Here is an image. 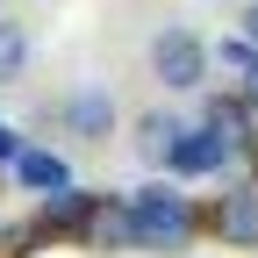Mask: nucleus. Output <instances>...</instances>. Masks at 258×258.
<instances>
[{"mask_svg":"<svg viewBox=\"0 0 258 258\" xmlns=\"http://www.w3.org/2000/svg\"><path fill=\"white\" fill-rule=\"evenodd\" d=\"M129 208H137V251H186L194 237H201V215H194V201L172 186V172L158 186H137L129 194Z\"/></svg>","mask_w":258,"mask_h":258,"instance_id":"1","label":"nucleus"},{"mask_svg":"<svg viewBox=\"0 0 258 258\" xmlns=\"http://www.w3.org/2000/svg\"><path fill=\"white\" fill-rule=\"evenodd\" d=\"M215 72V43H201L194 29H158L151 36V79L165 93H201Z\"/></svg>","mask_w":258,"mask_h":258,"instance_id":"2","label":"nucleus"},{"mask_svg":"<svg viewBox=\"0 0 258 258\" xmlns=\"http://www.w3.org/2000/svg\"><path fill=\"white\" fill-rule=\"evenodd\" d=\"M244 144L237 137H222V129L201 115V122H186V137H179V151H172V179H208V172H222V165H230V158H237Z\"/></svg>","mask_w":258,"mask_h":258,"instance_id":"3","label":"nucleus"},{"mask_svg":"<svg viewBox=\"0 0 258 258\" xmlns=\"http://www.w3.org/2000/svg\"><path fill=\"white\" fill-rule=\"evenodd\" d=\"M57 122L72 129L79 144H108L115 129H122V108H115V93H108V86H79V93H64Z\"/></svg>","mask_w":258,"mask_h":258,"instance_id":"4","label":"nucleus"},{"mask_svg":"<svg viewBox=\"0 0 258 258\" xmlns=\"http://www.w3.org/2000/svg\"><path fill=\"white\" fill-rule=\"evenodd\" d=\"M93 208H101V194H93V186H57V194H43L36 230H43V237H86Z\"/></svg>","mask_w":258,"mask_h":258,"instance_id":"5","label":"nucleus"},{"mask_svg":"<svg viewBox=\"0 0 258 258\" xmlns=\"http://www.w3.org/2000/svg\"><path fill=\"white\" fill-rule=\"evenodd\" d=\"M208 230L230 244V251H258V186H230L208 215Z\"/></svg>","mask_w":258,"mask_h":258,"instance_id":"6","label":"nucleus"},{"mask_svg":"<svg viewBox=\"0 0 258 258\" xmlns=\"http://www.w3.org/2000/svg\"><path fill=\"white\" fill-rule=\"evenodd\" d=\"M179 137H186V122H179L172 108H151V115H137V137H129V151H137L151 172H165V165H172V151H179Z\"/></svg>","mask_w":258,"mask_h":258,"instance_id":"7","label":"nucleus"},{"mask_svg":"<svg viewBox=\"0 0 258 258\" xmlns=\"http://www.w3.org/2000/svg\"><path fill=\"white\" fill-rule=\"evenodd\" d=\"M15 179H22L29 194H57V186H72V165H64L57 151H43V144H22V158H15Z\"/></svg>","mask_w":258,"mask_h":258,"instance_id":"8","label":"nucleus"},{"mask_svg":"<svg viewBox=\"0 0 258 258\" xmlns=\"http://www.w3.org/2000/svg\"><path fill=\"white\" fill-rule=\"evenodd\" d=\"M22 72H29V29L0 15V86H15Z\"/></svg>","mask_w":258,"mask_h":258,"instance_id":"9","label":"nucleus"},{"mask_svg":"<svg viewBox=\"0 0 258 258\" xmlns=\"http://www.w3.org/2000/svg\"><path fill=\"white\" fill-rule=\"evenodd\" d=\"M201 115H208V122L222 129V137H237V144H251V137H244V129L258 122V108H251V101L237 108V101H222V93H208V101H201Z\"/></svg>","mask_w":258,"mask_h":258,"instance_id":"10","label":"nucleus"},{"mask_svg":"<svg viewBox=\"0 0 258 258\" xmlns=\"http://www.w3.org/2000/svg\"><path fill=\"white\" fill-rule=\"evenodd\" d=\"M215 72H230V79H251V72H258V43L244 36V29L215 43Z\"/></svg>","mask_w":258,"mask_h":258,"instance_id":"11","label":"nucleus"},{"mask_svg":"<svg viewBox=\"0 0 258 258\" xmlns=\"http://www.w3.org/2000/svg\"><path fill=\"white\" fill-rule=\"evenodd\" d=\"M244 36L258 43V0H251V8H244Z\"/></svg>","mask_w":258,"mask_h":258,"instance_id":"12","label":"nucleus"},{"mask_svg":"<svg viewBox=\"0 0 258 258\" xmlns=\"http://www.w3.org/2000/svg\"><path fill=\"white\" fill-rule=\"evenodd\" d=\"M244 101H251V108H258V72H251V79H244Z\"/></svg>","mask_w":258,"mask_h":258,"instance_id":"13","label":"nucleus"}]
</instances>
